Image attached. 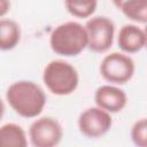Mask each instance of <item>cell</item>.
<instances>
[{
	"mask_svg": "<svg viewBox=\"0 0 147 147\" xmlns=\"http://www.w3.org/2000/svg\"><path fill=\"white\" fill-rule=\"evenodd\" d=\"M6 99L11 109L24 118H34L46 106L44 90L31 80H18L9 85Z\"/></svg>",
	"mask_w": 147,
	"mask_h": 147,
	"instance_id": "cell-1",
	"label": "cell"
},
{
	"mask_svg": "<svg viewBox=\"0 0 147 147\" xmlns=\"http://www.w3.org/2000/svg\"><path fill=\"white\" fill-rule=\"evenodd\" d=\"M52 51L62 56H77L87 47L85 26L78 22L69 21L57 25L49 36Z\"/></svg>",
	"mask_w": 147,
	"mask_h": 147,
	"instance_id": "cell-2",
	"label": "cell"
},
{
	"mask_svg": "<svg viewBox=\"0 0 147 147\" xmlns=\"http://www.w3.org/2000/svg\"><path fill=\"white\" fill-rule=\"evenodd\" d=\"M42 82L55 95H69L76 91L79 76L76 68L67 61L53 60L46 64L42 74Z\"/></svg>",
	"mask_w": 147,
	"mask_h": 147,
	"instance_id": "cell-3",
	"label": "cell"
},
{
	"mask_svg": "<svg viewBox=\"0 0 147 147\" xmlns=\"http://www.w3.org/2000/svg\"><path fill=\"white\" fill-rule=\"evenodd\" d=\"M134 61L129 54L113 52L106 55L100 64L101 76L110 84L123 85L131 80L134 75Z\"/></svg>",
	"mask_w": 147,
	"mask_h": 147,
	"instance_id": "cell-4",
	"label": "cell"
},
{
	"mask_svg": "<svg viewBox=\"0 0 147 147\" xmlns=\"http://www.w3.org/2000/svg\"><path fill=\"white\" fill-rule=\"evenodd\" d=\"M87 34V47L94 53L107 52L114 41L115 24L107 16H93L84 25Z\"/></svg>",
	"mask_w": 147,
	"mask_h": 147,
	"instance_id": "cell-5",
	"label": "cell"
},
{
	"mask_svg": "<svg viewBox=\"0 0 147 147\" xmlns=\"http://www.w3.org/2000/svg\"><path fill=\"white\" fill-rule=\"evenodd\" d=\"M62 137L61 124L49 116L34 119L29 127V138L34 147H54L60 144Z\"/></svg>",
	"mask_w": 147,
	"mask_h": 147,
	"instance_id": "cell-6",
	"label": "cell"
},
{
	"mask_svg": "<svg viewBox=\"0 0 147 147\" xmlns=\"http://www.w3.org/2000/svg\"><path fill=\"white\" fill-rule=\"evenodd\" d=\"M79 132L86 138H100L111 127L113 119L108 111L96 107H90L83 110L78 117Z\"/></svg>",
	"mask_w": 147,
	"mask_h": 147,
	"instance_id": "cell-7",
	"label": "cell"
},
{
	"mask_svg": "<svg viewBox=\"0 0 147 147\" xmlns=\"http://www.w3.org/2000/svg\"><path fill=\"white\" fill-rule=\"evenodd\" d=\"M95 105L108 111L109 114H116L123 110L127 103L126 93L115 85H101L94 93Z\"/></svg>",
	"mask_w": 147,
	"mask_h": 147,
	"instance_id": "cell-8",
	"label": "cell"
},
{
	"mask_svg": "<svg viewBox=\"0 0 147 147\" xmlns=\"http://www.w3.org/2000/svg\"><path fill=\"white\" fill-rule=\"evenodd\" d=\"M146 32L136 24H125L119 29L117 36L118 47L125 54L140 52L146 45Z\"/></svg>",
	"mask_w": 147,
	"mask_h": 147,
	"instance_id": "cell-9",
	"label": "cell"
},
{
	"mask_svg": "<svg viewBox=\"0 0 147 147\" xmlns=\"http://www.w3.org/2000/svg\"><path fill=\"white\" fill-rule=\"evenodd\" d=\"M26 145V133L21 125L7 123L0 126V147H25Z\"/></svg>",
	"mask_w": 147,
	"mask_h": 147,
	"instance_id": "cell-10",
	"label": "cell"
},
{
	"mask_svg": "<svg viewBox=\"0 0 147 147\" xmlns=\"http://www.w3.org/2000/svg\"><path fill=\"white\" fill-rule=\"evenodd\" d=\"M21 40L20 25L9 18H0V51L15 48Z\"/></svg>",
	"mask_w": 147,
	"mask_h": 147,
	"instance_id": "cell-11",
	"label": "cell"
},
{
	"mask_svg": "<svg viewBox=\"0 0 147 147\" xmlns=\"http://www.w3.org/2000/svg\"><path fill=\"white\" fill-rule=\"evenodd\" d=\"M118 9L133 22L140 24L147 22V0H126Z\"/></svg>",
	"mask_w": 147,
	"mask_h": 147,
	"instance_id": "cell-12",
	"label": "cell"
},
{
	"mask_svg": "<svg viewBox=\"0 0 147 147\" xmlns=\"http://www.w3.org/2000/svg\"><path fill=\"white\" fill-rule=\"evenodd\" d=\"M67 10L75 17L87 18L92 16L98 6V0H63Z\"/></svg>",
	"mask_w": 147,
	"mask_h": 147,
	"instance_id": "cell-13",
	"label": "cell"
},
{
	"mask_svg": "<svg viewBox=\"0 0 147 147\" xmlns=\"http://www.w3.org/2000/svg\"><path fill=\"white\" fill-rule=\"evenodd\" d=\"M131 139L138 147L147 146V121L146 118L138 119L131 127Z\"/></svg>",
	"mask_w": 147,
	"mask_h": 147,
	"instance_id": "cell-14",
	"label": "cell"
},
{
	"mask_svg": "<svg viewBox=\"0 0 147 147\" xmlns=\"http://www.w3.org/2000/svg\"><path fill=\"white\" fill-rule=\"evenodd\" d=\"M10 9V1L9 0H0V18L3 17Z\"/></svg>",
	"mask_w": 147,
	"mask_h": 147,
	"instance_id": "cell-15",
	"label": "cell"
},
{
	"mask_svg": "<svg viewBox=\"0 0 147 147\" xmlns=\"http://www.w3.org/2000/svg\"><path fill=\"white\" fill-rule=\"evenodd\" d=\"M3 114H5V105H3V101L0 99V121L3 117Z\"/></svg>",
	"mask_w": 147,
	"mask_h": 147,
	"instance_id": "cell-16",
	"label": "cell"
},
{
	"mask_svg": "<svg viewBox=\"0 0 147 147\" xmlns=\"http://www.w3.org/2000/svg\"><path fill=\"white\" fill-rule=\"evenodd\" d=\"M125 1H126V0H113V3H114V5H115V7L118 9V8L121 7V5H122V3H124Z\"/></svg>",
	"mask_w": 147,
	"mask_h": 147,
	"instance_id": "cell-17",
	"label": "cell"
}]
</instances>
